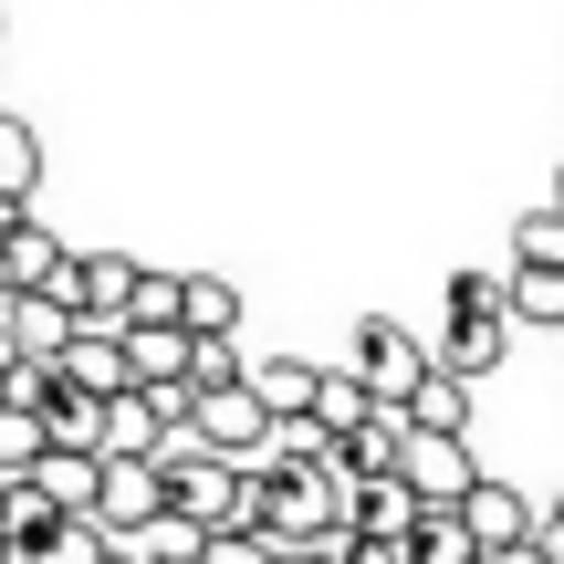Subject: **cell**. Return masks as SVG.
Instances as JSON below:
<instances>
[{"label": "cell", "mask_w": 564, "mask_h": 564, "mask_svg": "<svg viewBox=\"0 0 564 564\" xmlns=\"http://www.w3.org/2000/svg\"><path fill=\"white\" fill-rule=\"evenodd\" d=\"M481 564H554L544 544H512V554H481Z\"/></svg>", "instance_id": "cell-29"}, {"label": "cell", "mask_w": 564, "mask_h": 564, "mask_svg": "<svg viewBox=\"0 0 564 564\" xmlns=\"http://www.w3.org/2000/svg\"><path fill=\"white\" fill-rule=\"evenodd\" d=\"M408 523H419V491H408L398 470L345 491V533H366V544H408Z\"/></svg>", "instance_id": "cell-9"}, {"label": "cell", "mask_w": 564, "mask_h": 564, "mask_svg": "<svg viewBox=\"0 0 564 564\" xmlns=\"http://www.w3.org/2000/svg\"><path fill=\"white\" fill-rule=\"evenodd\" d=\"M408 564H481V544L460 533V512H419L408 523Z\"/></svg>", "instance_id": "cell-20"}, {"label": "cell", "mask_w": 564, "mask_h": 564, "mask_svg": "<svg viewBox=\"0 0 564 564\" xmlns=\"http://www.w3.org/2000/svg\"><path fill=\"white\" fill-rule=\"evenodd\" d=\"M0 366H11V356H0Z\"/></svg>", "instance_id": "cell-33"}, {"label": "cell", "mask_w": 564, "mask_h": 564, "mask_svg": "<svg viewBox=\"0 0 564 564\" xmlns=\"http://www.w3.org/2000/svg\"><path fill=\"white\" fill-rule=\"evenodd\" d=\"M398 440H408V408H377L366 429L335 440V470H345V481H377V470H398Z\"/></svg>", "instance_id": "cell-12"}, {"label": "cell", "mask_w": 564, "mask_h": 564, "mask_svg": "<svg viewBox=\"0 0 564 564\" xmlns=\"http://www.w3.org/2000/svg\"><path fill=\"white\" fill-rule=\"evenodd\" d=\"M178 335H241V282L178 272Z\"/></svg>", "instance_id": "cell-11"}, {"label": "cell", "mask_w": 564, "mask_h": 564, "mask_svg": "<svg viewBox=\"0 0 564 564\" xmlns=\"http://www.w3.org/2000/svg\"><path fill=\"white\" fill-rule=\"evenodd\" d=\"M272 564H335V554H272Z\"/></svg>", "instance_id": "cell-30"}, {"label": "cell", "mask_w": 564, "mask_h": 564, "mask_svg": "<svg viewBox=\"0 0 564 564\" xmlns=\"http://www.w3.org/2000/svg\"><path fill=\"white\" fill-rule=\"evenodd\" d=\"M53 398H63V377H53V366H0V408H21V419H42Z\"/></svg>", "instance_id": "cell-25"}, {"label": "cell", "mask_w": 564, "mask_h": 564, "mask_svg": "<svg viewBox=\"0 0 564 564\" xmlns=\"http://www.w3.org/2000/svg\"><path fill=\"white\" fill-rule=\"evenodd\" d=\"M53 377L74 387V398H126V387H137V366H126V324H74V345L53 356Z\"/></svg>", "instance_id": "cell-6"}, {"label": "cell", "mask_w": 564, "mask_h": 564, "mask_svg": "<svg viewBox=\"0 0 564 564\" xmlns=\"http://www.w3.org/2000/svg\"><path fill=\"white\" fill-rule=\"evenodd\" d=\"M199 564H272V544H262V533H209Z\"/></svg>", "instance_id": "cell-28"}, {"label": "cell", "mask_w": 564, "mask_h": 564, "mask_svg": "<svg viewBox=\"0 0 564 564\" xmlns=\"http://www.w3.org/2000/svg\"><path fill=\"white\" fill-rule=\"evenodd\" d=\"M63 262H74V251H63V241H53V230H42V220H32V209H21V220H11V230H0V293H42V282H53Z\"/></svg>", "instance_id": "cell-10"}, {"label": "cell", "mask_w": 564, "mask_h": 564, "mask_svg": "<svg viewBox=\"0 0 564 564\" xmlns=\"http://www.w3.org/2000/svg\"><path fill=\"white\" fill-rule=\"evenodd\" d=\"M512 272H564V209H523L512 220Z\"/></svg>", "instance_id": "cell-21"}, {"label": "cell", "mask_w": 564, "mask_h": 564, "mask_svg": "<svg viewBox=\"0 0 564 564\" xmlns=\"http://www.w3.org/2000/svg\"><path fill=\"white\" fill-rule=\"evenodd\" d=\"M126 366H137V387H188V335L178 324H126Z\"/></svg>", "instance_id": "cell-16"}, {"label": "cell", "mask_w": 564, "mask_h": 564, "mask_svg": "<svg viewBox=\"0 0 564 564\" xmlns=\"http://www.w3.org/2000/svg\"><path fill=\"white\" fill-rule=\"evenodd\" d=\"M512 335H564V272H502Z\"/></svg>", "instance_id": "cell-15"}, {"label": "cell", "mask_w": 564, "mask_h": 564, "mask_svg": "<svg viewBox=\"0 0 564 564\" xmlns=\"http://www.w3.org/2000/svg\"><path fill=\"white\" fill-rule=\"evenodd\" d=\"M188 440L209 449V460H262L272 449V408L251 398V387H209V398H188Z\"/></svg>", "instance_id": "cell-1"}, {"label": "cell", "mask_w": 564, "mask_h": 564, "mask_svg": "<svg viewBox=\"0 0 564 564\" xmlns=\"http://www.w3.org/2000/svg\"><path fill=\"white\" fill-rule=\"evenodd\" d=\"M42 440L53 449H95L105 440V398H74V387H63V398L42 408Z\"/></svg>", "instance_id": "cell-22"}, {"label": "cell", "mask_w": 564, "mask_h": 564, "mask_svg": "<svg viewBox=\"0 0 564 564\" xmlns=\"http://www.w3.org/2000/svg\"><path fill=\"white\" fill-rule=\"evenodd\" d=\"M74 303H53V293H0V356L11 366H53L63 345H74Z\"/></svg>", "instance_id": "cell-5"}, {"label": "cell", "mask_w": 564, "mask_h": 564, "mask_svg": "<svg viewBox=\"0 0 564 564\" xmlns=\"http://www.w3.org/2000/svg\"><path fill=\"white\" fill-rule=\"evenodd\" d=\"M398 481L419 491V512H449L470 481H481V460H470L460 429H408V440H398Z\"/></svg>", "instance_id": "cell-2"}, {"label": "cell", "mask_w": 564, "mask_h": 564, "mask_svg": "<svg viewBox=\"0 0 564 564\" xmlns=\"http://www.w3.org/2000/svg\"><path fill=\"white\" fill-rule=\"evenodd\" d=\"M303 419H314L324 440H345V429H366V419H377V398H366V377H356V366H314V408H303Z\"/></svg>", "instance_id": "cell-13"}, {"label": "cell", "mask_w": 564, "mask_h": 564, "mask_svg": "<svg viewBox=\"0 0 564 564\" xmlns=\"http://www.w3.org/2000/svg\"><path fill=\"white\" fill-rule=\"evenodd\" d=\"M209 387H241V345L230 335H188V398H209Z\"/></svg>", "instance_id": "cell-23"}, {"label": "cell", "mask_w": 564, "mask_h": 564, "mask_svg": "<svg viewBox=\"0 0 564 564\" xmlns=\"http://www.w3.org/2000/svg\"><path fill=\"white\" fill-rule=\"evenodd\" d=\"M241 387L272 408V419H303V408H314V366H303V356H251Z\"/></svg>", "instance_id": "cell-17"}, {"label": "cell", "mask_w": 564, "mask_h": 564, "mask_svg": "<svg viewBox=\"0 0 564 564\" xmlns=\"http://www.w3.org/2000/svg\"><path fill=\"white\" fill-rule=\"evenodd\" d=\"M42 419H21V408H0V481H32V460H42Z\"/></svg>", "instance_id": "cell-24"}, {"label": "cell", "mask_w": 564, "mask_h": 564, "mask_svg": "<svg viewBox=\"0 0 564 564\" xmlns=\"http://www.w3.org/2000/svg\"><path fill=\"white\" fill-rule=\"evenodd\" d=\"M356 377H366V398H377V408H408V387L429 377V345L408 335L398 314H366L356 324Z\"/></svg>", "instance_id": "cell-4"}, {"label": "cell", "mask_w": 564, "mask_h": 564, "mask_svg": "<svg viewBox=\"0 0 564 564\" xmlns=\"http://www.w3.org/2000/svg\"><path fill=\"white\" fill-rule=\"evenodd\" d=\"M554 523H564V502H554Z\"/></svg>", "instance_id": "cell-32"}, {"label": "cell", "mask_w": 564, "mask_h": 564, "mask_svg": "<svg viewBox=\"0 0 564 564\" xmlns=\"http://www.w3.org/2000/svg\"><path fill=\"white\" fill-rule=\"evenodd\" d=\"M512 356V314H449V335L429 345V366H440V377H491V366Z\"/></svg>", "instance_id": "cell-8"}, {"label": "cell", "mask_w": 564, "mask_h": 564, "mask_svg": "<svg viewBox=\"0 0 564 564\" xmlns=\"http://www.w3.org/2000/svg\"><path fill=\"white\" fill-rule=\"evenodd\" d=\"M116 564H126V554H116Z\"/></svg>", "instance_id": "cell-34"}, {"label": "cell", "mask_w": 564, "mask_h": 564, "mask_svg": "<svg viewBox=\"0 0 564 564\" xmlns=\"http://www.w3.org/2000/svg\"><path fill=\"white\" fill-rule=\"evenodd\" d=\"M167 512V470L158 460H105V481H95V512L84 523L105 533V544H137L147 523Z\"/></svg>", "instance_id": "cell-3"}, {"label": "cell", "mask_w": 564, "mask_h": 564, "mask_svg": "<svg viewBox=\"0 0 564 564\" xmlns=\"http://www.w3.org/2000/svg\"><path fill=\"white\" fill-rule=\"evenodd\" d=\"M126 324H178V272H147V262H137V293H126Z\"/></svg>", "instance_id": "cell-26"}, {"label": "cell", "mask_w": 564, "mask_h": 564, "mask_svg": "<svg viewBox=\"0 0 564 564\" xmlns=\"http://www.w3.org/2000/svg\"><path fill=\"white\" fill-rule=\"evenodd\" d=\"M449 512H460V533H470L481 554H512V544H533V523H544V512H533L512 481H491V470H481V481H470Z\"/></svg>", "instance_id": "cell-7"}, {"label": "cell", "mask_w": 564, "mask_h": 564, "mask_svg": "<svg viewBox=\"0 0 564 564\" xmlns=\"http://www.w3.org/2000/svg\"><path fill=\"white\" fill-rule=\"evenodd\" d=\"M544 209H564V167H554V199H544Z\"/></svg>", "instance_id": "cell-31"}, {"label": "cell", "mask_w": 564, "mask_h": 564, "mask_svg": "<svg viewBox=\"0 0 564 564\" xmlns=\"http://www.w3.org/2000/svg\"><path fill=\"white\" fill-rule=\"evenodd\" d=\"M32 178H42V137H32L21 116H0V199L32 209Z\"/></svg>", "instance_id": "cell-19"}, {"label": "cell", "mask_w": 564, "mask_h": 564, "mask_svg": "<svg viewBox=\"0 0 564 564\" xmlns=\"http://www.w3.org/2000/svg\"><path fill=\"white\" fill-rule=\"evenodd\" d=\"M95 481H105L95 449H42V460H32V491H42L53 512H95Z\"/></svg>", "instance_id": "cell-14"}, {"label": "cell", "mask_w": 564, "mask_h": 564, "mask_svg": "<svg viewBox=\"0 0 564 564\" xmlns=\"http://www.w3.org/2000/svg\"><path fill=\"white\" fill-rule=\"evenodd\" d=\"M408 429H460V440H470V387L429 366V377L408 387Z\"/></svg>", "instance_id": "cell-18"}, {"label": "cell", "mask_w": 564, "mask_h": 564, "mask_svg": "<svg viewBox=\"0 0 564 564\" xmlns=\"http://www.w3.org/2000/svg\"><path fill=\"white\" fill-rule=\"evenodd\" d=\"M449 314H502V272H449Z\"/></svg>", "instance_id": "cell-27"}]
</instances>
